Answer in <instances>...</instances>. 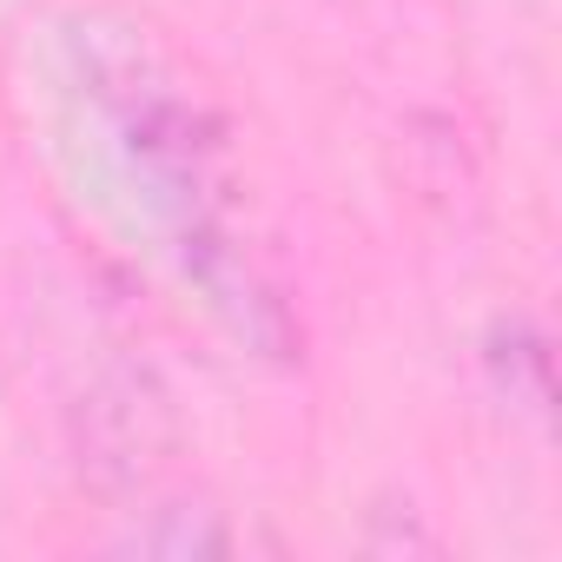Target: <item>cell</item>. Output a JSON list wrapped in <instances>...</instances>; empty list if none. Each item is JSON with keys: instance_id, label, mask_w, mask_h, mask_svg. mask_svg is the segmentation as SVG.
<instances>
[{"instance_id": "6da1fadb", "label": "cell", "mask_w": 562, "mask_h": 562, "mask_svg": "<svg viewBox=\"0 0 562 562\" xmlns=\"http://www.w3.org/2000/svg\"><path fill=\"white\" fill-rule=\"evenodd\" d=\"M80 74H87L100 120L113 126L126 172L146 186V205L172 225L186 271L212 292V305H232L238 325H245V312H271L258 271L232 232V172H225V146H218L212 113L133 34L93 27L80 41Z\"/></svg>"}]
</instances>
